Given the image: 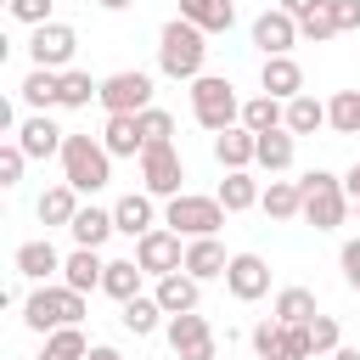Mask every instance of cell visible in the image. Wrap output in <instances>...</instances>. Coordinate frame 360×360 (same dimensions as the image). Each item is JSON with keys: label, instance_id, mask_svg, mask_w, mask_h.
Wrapping results in <instances>:
<instances>
[{"label": "cell", "instance_id": "cell-1", "mask_svg": "<svg viewBox=\"0 0 360 360\" xmlns=\"http://www.w3.org/2000/svg\"><path fill=\"white\" fill-rule=\"evenodd\" d=\"M202 56H208V34L186 17H169L158 34V68L169 79H202Z\"/></svg>", "mask_w": 360, "mask_h": 360}, {"label": "cell", "instance_id": "cell-2", "mask_svg": "<svg viewBox=\"0 0 360 360\" xmlns=\"http://www.w3.org/2000/svg\"><path fill=\"white\" fill-rule=\"evenodd\" d=\"M56 158H62L68 186H79V191H101V186L112 180V152H107L101 141H90V135H68Z\"/></svg>", "mask_w": 360, "mask_h": 360}, {"label": "cell", "instance_id": "cell-3", "mask_svg": "<svg viewBox=\"0 0 360 360\" xmlns=\"http://www.w3.org/2000/svg\"><path fill=\"white\" fill-rule=\"evenodd\" d=\"M22 321L34 332H56V326H79L84 321V292L79 287H34L28 304H22Z\"/></svg>", "mask_w": 360, "mask_h": 360}, {"label": "cell", "instance_id": "cell-4", "mask_svg": "<svg viewBox=\"0 0 360 360\" xmlns=\"http://www.w3.org/2000/svg\"><path fill=\"white\" fill-rule=\"evenodd\" d=\"M298 191H304V219H309L315 231H338V225H343V214H349V191H343L338 174L309 169V174L298 180Z\"/></svg>", "mask_w": 360, "mask_h": 360}, {"label": "cell", "instance_id": "cell-5", "mask_svg": "<svg viewBox=\"0 0 360 360\" xmlns=\"http://www.w3.org/2000/svg\"><path fill=\"white\" fill-rule=\"evenodd\" d=\"M191 118L202 124V129H231L236 118H242V101H236V90H231V79H214V73H202V79H191Z\"/></svg>", "mask_w": 360, "mask_h": 360}, {"label": "cell", "instance_id": "cell-6", "mask_svg": "<svg viewBox=\"0 0 360 360\" xmlns=\"http://www.w3.org/2000/svg\"><path fill=\"white\" fill-rule=\"evenodd\" d=\"M225 202L219 197H191V191H180V197H169V208H163V225L169 231H180V236H214L219 225H225Z\"/></svg>", "mask_w": 360, "mask_h": 360}, {"label": "cell", "instance_id": "cell-7", "mask_svg": "<svg viewBox=\"0 0 360 360\" xmlns=\"http://www.w3.org/2000/svg\"><path fill=\"white\" fill-rule=\"evenodd\" d=\"M141 180H146L152 197H180L186 163H180V152H174V141H158V146L141 152Z\"/></svg>", "mask_w": 360, "mask_h": 360}, {"label": "cell", "instance_id": "cell-8", "mask_svg": "<svg viewBox=\"0 0 360 360\" xmlns=\"http://www.w3.org/2000/svg\"><path fill=\"white\" fill-rule=\"evenodd\" d=\"M169 349H174L180 360H214V354H219V343H214V326H208L197 309H186V315H169Z\"/></svg>", "mask_w": 360, "mask_h": 360}, {"label": "cell", "instance_id": "cell-9", "mask_svg": "<svg viewBox=\"0 0 360 360\" xmlns=\"http://www.w3.org/2000/svg\"><path fill=\"white\" fill-rule=\"evenodd\" d=\"M73 51H79V34H73L68 22H39V28H34V39H28L34 68H56V73H68Z\"/></svg>", "mask_w": 360, "mask_h": 360}, {"label": "cell", "instance_id": "cell-10", "mask_svg": "<svg viewBox=\"0 0 360 360\" xmlns=\"http://www.w3.org/2000/svg\"><path fill=\"white\" fill-rule=\"evenodd\" d=\"M135 264L146 276H169V270H186V248H180V231H146L135 236Z\"/></svg>", "mask_w": 360, "mask_h": 360}, {"label": "cell", "instance_id": "cell-11", "mask_svg": "<svg viewBox=\"0 0 360 360\" xmlns=\"http://www.w3.org/2000/svg\"><path fill=\"white\" fill-rule=\"evenodd\" d=\"M101 107L107 112H146L152 107V79L146 73H112V79H101Z\"/></svg>", "mask_w": 360, "mask_h": 360}, {"label": "cell", "instance_id": "cell-12", "mask_svg": "<svg viewBox=\"0 0 360 360\" xmlns=\"http://www.w3.org/2000/svg\"><path fill=\"white\" fill-rule=\"evenodd\" d=\"M225 287H231V298L253 304V298L270 292V264H264L259 253H231V264H225Z\"/></svg>", "mask_w": 360, "mask_h": 360}, {"label": "cell", "instance_id": "cell-13", "mask_svg": "<svg viewBox=\"0 0 360 360\" xmlns=\"http://www.w3.org/2000/svg\"><path fill=\"white\" fill-rule=\"evenodd\" d=\"M253 45H259L264 56H287V51L298 45V17H292V11H281V6H276V11H264V17L253 22Z\"/></svg>", "mask_w": 360, "mask_h": 360}, {"label": "cell", "instance_id": "cell-14", "mask_svg": "<svg viewBox=\"0 0 360 360\" xmlns=\"http://www.w3.org/2000/svg\"><path fill=\"white\" fill-rule=\"evenodd\" d=\"M253 158H259V135H253L248 124H231V129L214 135V163H219V169H248Z\"/></svg>", "mask_w": 360, "mask_h": 360}, {"label": "cell", "instance_id": "cell-15", "mask_svg": "<svg viewBox=\"0 0 360 360\" xmlns=\"http://www.w3.org/2000/svg\"><path fill=\"white\" fill-rule=\"evenodd\" d=\"M259 84H264V96H276V101H292V96H304V68H298L292 56H264V68H259Z\"/></svg>", "mask_w": 360, "mask_h": 360}, {"label": "cell", "instance_id": "cell-16", "mask_svg": "<svg viewBox=\"0 0 360 360\" xmlns=\"http://www.w3.org/2000/svg\"><path fill=\"white\" fill-rule=\"evenodd\" d=\"M101 146H107L112 158H135V152H146V141H141V118H135V112H107Z\"/></svg>", "mask_w": 360, "mask_h": 360}, {"label": "cell", "instance_id": "cell-17", "mask_svg": "<svg viewBox=\"0 0 360 360\" xmlns=\"http://www.w3.org/2000/svg\"><path fill=\"white\" fill-rule=\"evenodd\" d=\"M62 141H68V129H56L45 112H34V118L17 129V146H22L28 158H51V152H62Z\"/></svg>", "mask_w": 360, "mask_h": 360}, {"label": "cell", "instance_id": "cell-18", "mask_svg": "<svg viewBox=\"0 0 360 360\" xmlns=\"http://www.w3.org/2000/svg\"><path fill=\"white\" fill-rule=\"evenodd\" d=\"M34 214H39V225L51 231V225H73V214H79V186H51V191H39V202H34Z\"/></svg>", "mask_w": 360, "mask_h": 360}, {"label": "cell", "instance_id": "cell-19", "mask_svg": "<svg viewBox=\"0 0 360 360\" xmlns=\"http://www.w3.org/2000/svg\"><path fill=\"white\" fill-rule=\"evenodd\" d=\"M112 219H118V231L124 236H146V231H158L152 219V191H129V197H118V208H112Z\"/></svg>", "mask_w": 360, "mask_h": 360}, {"label": "cell", "instance_id": "cell-20", "mask_svg": "<svg viewBox=\"0 0 360 360\" xmlns=\"http://www.w3.org/2000/svg\"><path fill=\"white\" fill-rule=\"evenodd\" d=\"M152 298L163 304V315H186V309H197V276L169 270V276H158V292Z\"/></svg>", "mask_w": 360, "mask_h": 360}, {"label": "cell", "instance_id": "cell-21", "mask_svg": "<svg viewBox=\"0 0 360 360\" xmlns=\"http://www.w3.org/2000/svg\"><path fill=\"white\" fill-rule=\"evenodd\" d=\"M180 17L197 22L202 34H225V28L236 22V6H231V0H180Z\"/></svg>", "mask_w": 360, "mask_h": 360}, {"label": "cell", "instance_id": "cell-22", "mask_svg": "<svg viewBox=\"0 0 360 360\" xmlns=\"http://www.w3.org/2000/svg\"><path fill=\"white\" fill-rule=\"evenodd\" d=\"M68 231H73V242H79V248H101V242L118 231V219H112V208H79Z\"/></svg>", "mask_w": 360, "mask_h": 360}, {"label": "cell", "instance_id": "cell-23", "mask_svg": "<svg viewBox=\"0 0 360 360\" xmlns=\"http://www.w3.org/2000/svg\"><path fill=\"white\" fill-rule=\"evenodd\" d=\"M225 248L214 242V236H191V248H186V276H197V281H208V276H225Z\"/></svg>", "mask_w": 360, "mask_h": 360}, {"label": "cell", "instance_id": "cell-24", "mask_svg": "<svg viewBox=\"0 0 360 360\" xmlns=\"http://www.w3.org/2000/svg\"><path fill=\"white\" fill-rule=\"evenodd\" d=\"M101 276H107V264L96 259V248H73V253L62 259V281H68V287H79V292L101 287Z\"/></svg>", "mask_w": 360, "mask_h": 360}, {"label": "cell", "instance_id": "cell-25", "mask_svg": "<svg viewBox=\"0 0 360 360\" xmlns=\"http://www.w3.org/2000/svg\"><path fill=\"white\" fill-rule=\"evenodd\" d=\"M259 208H264L270 219H298V214H304V191H298V180H270L264 197H259Z\"/></svg>", "mask_w": 360, "mask_h": 360}, {"label": "cell", "instance_id": "cell-26", "mask_svg": "<svg viewBox=\"0 0 360 360\" xmlns=\"http://www.w3.org/2000/svg\"><path fill=\"white\" fill-rule=\"evenodd\" d=\"M51 270H62V253L39 236V242H22L17 248V276H28V281H45Z\"/></svg>", "mask_w": 360, "mask_h": 360}, {"label": "cell", "instance_id": "cell-27", "mask_svg": "<svg viewBox=\"0 0 360 360\" xmlns=\"http://www.w3.org/2000/svg\"><path fill=\"white\" fill-rule=\"evenodd\" d=\"M17 90H22L28 107H62V73H56V68H34Z\"/></svg>", "mask_w": 360, "mask_h": 360}, {"label": "cell", "instance_id": "cell-28", "mask_svg": "<svg viewBox=\"0 0 360 360\" xmlns=\"http://www.w3.org/2000/svg\"><path fill=\"white\" fill-rule=\"evenodd\" d=\"M264 191H259V180L248 174V169H225V180H219V202L231 208V214H242V208H253Z\"/></svg>", "mask_w": 360, "mask_h": 360}, {"label": "cell", "instance_id": "cell-29", "mask_svg": "<svg viewBox=\"0 0 360 360\" xmlns=\"http://www.w3.org/2000/svg\"><path fill=\"white\" fill-rule=\"evenodd\" d=\"M259 169H270V174H281L287 163H292V129L281 124V129H264L259 135V158H253Z\"/></svg>", "mask_w": 360, "mask_h": 360}, {"label": "cell", "instance_id": "cell-30", "mask_svg": "<svg viewBox=\"0 0 360 360\" xmlns=\"http://www.w3.org/2000/svg\"><path fill=\"white\" fill-rule=\"evenodd\" d=\"M101 292L118 298V304H129V298L141 292V264H135V259H112L107 276H101Z\"/></svg>", "mask_w": 360, "mask_h": 360}, {"label": "cell", "instance_id": "cell-31", "mask_svg": "<svg viewBox=\"0 0 360 360\" xmlns=\"http://www.w3.org/2000/svg\"><path fill=\"white\" fill-rule=\"evenodd\" d=\"M242 124H248L253 135H264V129H281V124H287V107H281L276 96H253V101H242Z\"/></svg>", "mask_w": 360, "mask_h": 360}, {"label": "cell", "instance_id": "cell-32", "mask_svg": "<svg viewBox=\"0 0 360 360\" xmlns=\"http://www.w3.org/2000/svg\"><path fill=\"white\" fill-rule=\"evenodd\" d=\"M39 360H90V343H84L79 326H56V332H45V354Z\"/></svg>", "mask_w": 360, "mask_h": 360}, {"label": "cell", "instance_id": "cell-33", "mask_svg": "<svg viewBox=\"0 0 360 360\" xmlns=\"http://www.w3.org/2000/svg\"><path fill=\"white\" fill-rule=\"evenodd\" d=\"M326 124V101H315V96H292L287 101V129L292 135H315Z\"/></svg>", "mask_w": 360, "mask_h": 360}, {"label": "cell", "instance_id": "cell-34", "mask_svg": "<svg viewBox=\"0 0 360 360\" xmlns=\"http://www.w3.org/2000/svg\"><path fill=\"white\" fill-rule=\"evenodd\" d=\"M309 315H315V292H309V287H281V292H276V321L304 326Z\"/></svg>", "mask_w": 360, "mask_h": 360}, {"label": "cell", "instance_id": "cell-35", "mask_svg": "<svg viewBox=\"0 0 360 360\" xmlns=\"http://www.w3.org/2000/svg\"><path fill=\"white\" fill-rule=\"evenodd\" d=\"M326 124H332L338 135H360V90H338V96L326 101Z\"/></svg>", "mask_w": 360, "mask_h": 360}, {"label": "cell", "instance_id": "cell-36", "mask_svg": "<svg viewBox=\"0 0 360 360\" xmlns=\"http://www.w3.org/2000/svg\"><path fill=\"white\" fill-rule=\"evenodd\" d=\"M158 315H163V304H158V298H141V292H135V298L124 304V315H118V321H124V332L146 338V332H158Z\"/></svg>", "mask_w": 360, "mask_h": 360}, {"label": "cell", "instance_id": "cell-37", "mask_svg": "<svg viewBox=\"0 0 360 360\" xmlns=\"http://www.w3.org/2000/svg\"><path fill=\"white\" fill-rule=\"evenodd\" d=\"M298 39H309V45L338 39V17H332V6H326V0H321L315 11H304V17H298Z\"/></svg>", "mask_w": 360, "mask_h": 360}, {"label": "cell", "instance_id": "cell-38", "mask_svg": "<svg viewBox=\"0 0 360 360\" xmlns=\"http://www.w3.org/2000/svg\"><path fill=\"white\" fill-rule=\"evenodd\" d=\"M90 101H101V84H96L90 73L68 68V73H62V107H90Z\"/></svg>", "mask_w": 360, "mask_h": 360}, {"label": "cell", "instance_id": "cell-39", "mask_svg": "<svg viewBox=\"0 0 360 360\" xmlns=\"http://www.w3.org/2000/svg\"><path fill=\"white\" fill-rule=\"evenodd\" d=\"M135 118H141V141H146V146H158V141L174 135V118H169L163 107H146V112H135Z\"/></svg>", "mask_w": 360, "mask_h": 360}, {"label": "cell", "instance_id": "cell-40", "mask_svg": "<svg viewBox=\"0 0 360 360\" xmlns=\"http://www.w3.org/2000/svg\"><path fill=\"white\" fill-rule=\"evenodd\" d=\"M304 326H309V343H315V354H332V349H338V321H332V315H321V309H315Z\"/></svg>", "mask_w": 360, "mask_h": 360}, {"label": "cell", "instance_id": "cell-41", "mask_svg": "<svg viewBox=\"0 0 360 360\" xmlns=\"http://www.w3.org/2000/svg\"><path fill=\"white\" fill-rule=\"evenodd\" d=\"M253 349H259V360H287V349H281V321L253 326Z\"/></svg>", "mask_w": 360, "mask_h": 360}, {"label": "cell", "instance_id": "cell-42", "mask_svg": "<svg viewBox=\"0 0 360 360\" xmlns=\"http://www.w3.org/2000/svg\"><path fill=\"white\" fill-rule=\"evenodd\" d=\"M281 349H287V360H309V354H315L309 326H287V321H281Z\"/></svg>", "mask_w": 360, "mask_h": 360}, {"label": "cell", "instance_id": "cell-43", "mask_svg": "<svg viewBox=\"0 0 360 360\" xmlns=\"http://www.w3.org/2000/svg\"><path fill=\"white\" fill-rule=\"evenodd\" d=\"M22 163H28L22 146H0V186H17L22 180Z\"/></svg>", "mask_w": 360, "mask_h": 360}, {"label": "cell", "instance_id": "cell-44", "mask_svg": "<svg viewBox=\"0 0 360 360\" xmlns=\"http://www.w3.org/2000/svg\"><path fill=\"white\" fill-rule=\"evenodd\" d=\"M11 17L28 22V28H39V22H51V0H11Z\"/></svg>", "mask_w": 360, "mask_h": 360}, {"label": "cell", "instance_id": "cell-45", "mask_svg": "<svg viewBox=\"0 0 360 360\" xmlns=\"http://www.w3.org/2000/svg\"><path fill=\"white\" fill-rule=\"evenodd\" d=\"M326 6H332V17H338V34L360 28V0H326Z\"/></svg>", "mask_w": 360, "mask_h": 360}, {"label": "cell", "instance_id": "cell-46", "mask_svg": "<svg viewBox=\"0 0 360 360\" xmlns=\"http://www.w3.org/2000/svg\"><path fill=\"white\" fill-rule=\"evenodd\" d=\"M343 281L360 292V236H354V242H343Z\"/></svg>", "mask_w": 360, "mask_h": 360}, {"label": "cell", "instance_id": "cell-47", "mask_svg": "<svg viewBox=\"0 0 360 360\" xmlns=\"http://www.w3.org/2000/svg\"><path fill=\"white\" fill-rule=\"evenodd\" d=\"M321 0H281V11H292V17H304V11H315Z\"/></svg>", "mask_w": 360, "mask_h": 360}, {"label": "cell", "instance_id": "cell-48", "mask_svg": "<svg viewBox=\"0 0 360 360\" xmlns=\"http://www.w3.org/2000/svg\"><path fill=\"white\" fill-rule=\"evenodd\" d=\"M343 191H349V197H354V202H360V163H354V169H349V174H343Z\"/></svg>", "mask_w": 360, "mask_h": 360}, {"label": "cell", "instance_id": "cell-49", "mask_svg": "<svg viewBox=\"0 0 360 360\" xmlns=\"http://www.w3.org/2000/svg\"><path fill=\"white\" fill-rule=\"evenodd\" d=\"M90 360H124V354H118V349H107V343H96V349H90Z\"/></svg>", "mask_w": 360, "mask_h": 360}, {"label": "cell", "instance_id": "cell-50", "mask_svg": "<svg viewBox=\"0 0 360 360\" xmlns=\"http://www.w3.org/2000/svg\"><path fill=\"white\" fill-rule=\"evenodd\" d=\"M332 360H360V349H332Z\"/></svg>", "mask_w": 360, "mask_h": 360}, {"label": "cell", "instance_id": "cell-51", "mask_svg": "<svg viewBox=\"0 0 360 360\" xmlns=\"http://www.w3.org/2000/svg\"><path fill=\"white\" fill-rule=\"evenodd\" d=\"M101 6H107V11H124V6H135V0H101Z\"/></svg>", "mask_w": 360, "mask_h": 360}]
</instances>
